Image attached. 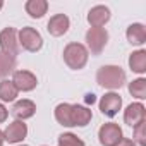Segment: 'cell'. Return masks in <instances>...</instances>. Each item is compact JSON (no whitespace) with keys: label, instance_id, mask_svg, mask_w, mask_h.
I'll return each mask as SVG.
<instances>
[{"label":"cell","instance_id":"6","mask_svg":"<svg viewBox=\"0 0 146 146\" xmlns=\"http://www.w3.org/2000/svg\"><path fill=\"white\" fill-rule=\"evenodd\" d=\"M98 137H100V143L103 146H117L124 139L122 137V129L119 127V124H113V122L103 124L98 131Z\"/></svg>","mask_w":146,"mask_h":146},{"label":"cell","instance_id":"17","mask_svg":"<svg viewBox=\"0 0 146 146\" xmlns=\"http://www.w3.org/2000/svg\"><path fill=\"white\" fill-rule=\"evenodd\" d=\"M129 67L134 72H137V74L146 72V52L144 50H137V52L131 53V57H129Z\"/></svg>","mask_w":146,"mask_h":146},{"label":"cell","instance_id":"2","mask_svg":"<svg viewBox=\"0 0 146 146\" xmlns=\"http://www.w3.org/2000/svg\"><path fill=\"white\" fill-rule=\"evenodd\" d=\"M64 60L70 69L79 70L88 62V48L81 43H69L64 48Z\"/></svg>","mask_w":146,"mask_h":146},{"label":"cell","instance_id":"4","mask_svg":"<svg viewBox=\"0 0 146 146\" xmlns=\"http://www.w3.org/2000/svg\"><path fill=\"white\" fill-rule=\"evenodd\" d=\"M19 45L28 52H38L43 46V38L35 28H23L19 31Z\"/></svg>","mask_w":146,"mask_h":146},{"label":"cell","instance_id":"10","mask_svg":"<svg viewBox=\"0 0 146 146\" xmlns=\"http://www.w3.org/2000/svg\"><path fill=\"white\" fill-rule=\"evenodd\" d=\"M70 119H72V127H86L91 119H93V113L88 107L84 105H72L70 107Z\"/></svg>","mask_w":146,"mask_h":146},{"label":"cell","instance_id":"25","mask_svg":"<svg viewBox=\"0 0 146 146\" xmlns=\"http://www.w3.org/2000/svg\"><path fill=\"white\" fill-rule=\"evenodd\" d=\"M84 100H86V103H88V105H93V103H95V102H96V96H95V95H93V93H88V95H86V98H84Z\"/></svg>","mask_w":146,"mask_h":146},{"label":"cell","instance_id":"16","mask_svg":"<svg viewBox=\"0 0 146 146\" xmlns=\"http://www.w3.org/2000/svg\"><path fill=\"white\" fill-rule=\"evenodd\" d=\"M24 7H26V12H28L31 17L40 19V17H43V16L46 14V11H48V2H46V0H28Z\"/></svg>","mask_w":146,"mask_h":146},{"label":"cell","instance_id":"14","mask_svg":"<svg viewBox=\"0 0 146 146\" xmlns=\"http://www.w3.org/2000/svg\"><path fill=\"white\" fill-rule=\"evenodd\" d=\"M36 112V105L31 100H21L17 103H14V107L11 108V113L17 119V120H26L29 117H33Z\"/></svg>","mask_w":146,"mask_h":146},{"label":"cell","instance_id":"23","mask_svg":"<svg viewBox=\"0 0 146 146\" xmlns=\"http://www.w3.org/2000/svg\"><path fill=\"white\" fill-rule=\"evenodd\" d=\"M134 143H137L139 146H146V120L134 127Z\"/></svg>","mask_w":146,"mask_h":146},{"label":"cell","instance_id":"13","mask_svg":"<svg viewBox=\"0 0 146 146\" xmlns=\"http://www.w3.org/2000/svg\"><path fill=\"white\" fill-rule=\"evenodd\" d=\"M46 29L52 36H62L67 33L69 29V17L65 14H55L53 17H50L48 24H46Z\"/></svg>","mask_w":146,"mask_h":146},{"label":"cell","instance_id":"26","mask_svg":"<svg viewBox=\"0 0 146 146\" xmlns=\"http://www.w3.org/2000/svg\"><path fill=\"white\" fill-rule=\"evenodd\" d=\"M117 146H136V143H134L132 139H122Z\"/></svg>","mask_w":146,"mask_h":146},{"label":"cell","instance_id":"12","mask_svg":"<svg viewBox=\"0 0 146 146\" xmlns=\"http://www.w3.org/2000/svg\"><path fill=\"white\" fill-rule=\"evenodd\" d=\"M110 21V11L105 5H96L88 12V23L91 28H102Z\"/></svg>","mask_w":146,"mask_h":146},{"label":"cell","instance_id":"9","mask_svg":"<svg viewBox=\"0 0 146 146\" xmlns=\"http://www.w3.org/2000/svg\"><path fill=\"white\" fill-rule=\"evenodd\" d=\"M144 119H146V108L141 103H131L124 112V120L131 127H136L137 124L144 122Z\"/></svg>","mask_w":146,"mask_h":146},{"label":"cell","instance_id":"5","mask_svg":"<svg viewBox=\"0 0 146 146\" xmlns=\"http://www.w3.org/2000/svg\"><path fill=\"white\" fill-rule=\"evenodd\" d=\"M108 41V33L103 28H91L86 33V43L93 55H100Z\"/></svg>","mask_w":146,"mask_h":146},{"label":"cell","instance_id":"3","mask_svg":"<svg viewBox=\"0 0 146 146\" xmlns=\"http://www.w3.org/2000/svg\"><path fill=\"white\" fill-rule=\"evenodd\" d=\"M0 50L2 53L16 58L19 55V41H17V31L16 28H5L0 31Z\"/></svg>","mask_w":146,"mask_h":146},{"label":"cell","instance_id":"20","mask_svg":"<svg viewBox=\"0 0 146 146\" xmlns=\"http://www.w3.org/2000/svg\"><path fill=\"white\" fill-rule=\"evenodd\" d=\"M14 69H16V58L0 52V79L7 78L11 72H14Z\"/></svg>","mask_w":146,"mask_h":146},{"label":"cell","instance_id":"7","mask_svg":"<svg viewBox=\"0 0 146 146\" xmlns=\"http://www.w3.org/2000/svg\"><path fill=\"white\" fill-rule=\"evenodd\" d=\"M12 83L17 88V91H33L38 84V79L29 70H14Z\"/></svg>","mask_w":146,"mask_h":146},{"label":"cell","instance_id":"28","mask_svg":"<svg viewBox=\"0 0 146 146\" xmlns=\"http://www.w3.org/2000/svg\"><path fill=\"white\" fill-rule=\"evenodd\" d=\"M2 7H4V4H2V2H0V9H2Z\"/></svg>","mask_w":146,"mask_h":146},{"label":"cell","instance_id":"15","mask_svg":"<svg viewBox=\"0 0 146 146\" xmlns=\"http://www.w3.org/2000/svg\"><path fill=\"white\" fill-rule=\"evenodd\" d=\"M125 36H127V40H129L131 45H143L146 41V28L143 24H139V23L131 24L127 28Z\"/></svg>","mask_w":146,"mask_h":146},{"label":"cell","instance_id":"21","mask_svg":"<svg viewBox=\"0 0 146 146\" xmlns=\"http://www.w3.org/2000/svg\"><path fill=\"white\" fill-rule=\"evenodd\" d=\"M129 93H131L132 96L139 98V100L146 98V79L139 78V79L132 81V83L129 84Z\"/></svg>","mask_w":146,"mask_h":146},{"label":"cell","instance_id":"19","mask_svg":"<svg viewBox=\"0 0 146 146\" xmlns=\"http://www.w3.org/2000/svg\"><path fill=\"white\" fill-rule=\"evenodd\" d=\"M17 93L19 91H17V88L14 86L12 81L4 79L2 83H0V100H2V102H14Z\"/></svg>","mask_w":146,"mask_h":146},{"label":"cell","instance_id":"8","mask_svg":"<svg viewBox=\"0 0 146 146\" xmlns=\"http://www.w3.org/2000/svg\"><path fill=\"white\" fill-rule=\"evenodd\" d=\"M122 107V98L117 93H105V96H102L100 100V110L105 117H115L119 113Z\"/></svg>","mask_w":146,"mask_h":146},{"label":"cell","instance_id":"29","mask_svg":"<svg viewBox=\"0 0 146 146\" xmlns=\"http://www.w3.org/2000/svg\"><path fill=\"white\" fill-rule=\"evenodd\" d=\"M24 146H26V144H24Z\"/></svg>","mask_w":146,"mask_h":146},{"label":"cell","instance_id":"22","mask_svg":"<svg viewBox=\"0 0 146 146\" xmlns=\"http://www.w3.org/2000/svg\"><path fill=\"white\" fill-rule=\"evenodd\" d=\"M58 146H84V141L72 132H64L58 136Z\"/></svg>","mask_w":146,"mask_h":146},{"label":"cell","instance_id":"24","mask_svg":"<svg viewBox=\"0 0 146 146\" xmlns=\"http://www.w3.org/2000/svg\"><path fill=\"white\" fill-rule=\"evenodd\" d=\"M7 115H9V112H7V108L2 105V103H0V124H2V122H5L7 120Z\"/></svg>","mask_w":146,"mask_h":146},{"label":"cell","instance_id":"27","mask_svg":"<svg viewBox=\"0 0 146 146\" xmlns=\"http://www.w3.org/2000/svg\"><path fill=\"white\" fill-rule=\"evenodd\" d=\"M4 141H5V139H4V132L0 131V146H4Z\"/></svg>","mask_w":146,"mask_h":146},{"label":"cell","instance_id":"1","mask_svg":"<svg viewBox=\"0 0 146 146\" xmlns=\"http://www.w3.org/2000/svg\"><path fill=\"white\" fill-rule=\"evenodd\" d=\"M96 83L107 90H119L125 83V72L119 65H103L96 72Z\"/></svg>","mask_w":146,"mask_h":146},{"label":"cell","instance_id":"18","mask_svg":"<svg viewBox=\"0 0 146 146\" xmlns=\"http://www.w3.org/2000/svg\"><path fill=\"white\" fill-rule=\"evenodd\" d=\"M70 103H60L55 107V119L58 124L65 127H72V119H70Z\"/></svg>","mask_w":146,"mask_h":146},{"label":"cell","instance_id":"11","mask_svg":"<svg viewBox=\"0 0 146 146\" xmlns=\"http://www.w3.org/2000/svg\"><path fill=\"white\" fill-rule=\"evenodd\" d=\"M26 134H28V125L23 120H14L4 131V139L9 143H19L26 137Z\"/></svg>","mask_w":146,"mask_h":146}]
</instances>
